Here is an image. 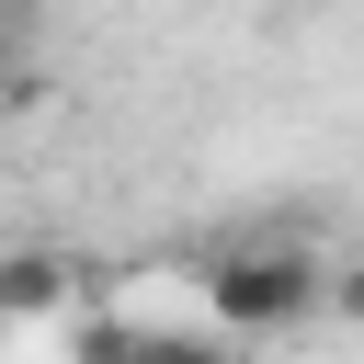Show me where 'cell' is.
I'll use <instances>...</instances> for the list:
<instances>
[{
	"label": "cell",
	"instance_id": "7a4b0ae2",
	"mask_svg": "<svg viewBox=\"0 0 364 364\" xmlns=\"http://www.w3.org/2000/svg\"><path fill=\"white\" fill-rule=\"evenodd\" d=\"M68 296H80V262L57 239H11L0 250V318H57Z\"/></svg>",
	"mask_w": 364,
	"mask_h": 364
},
{
	"label": "cell",
	"instance_id": "277c9868",
	"mask_svg": "<svg viewBox=\"0 0 364 364\" xmlns=\"http://www.w3.org/2000/svg\"><path fill=\"white\" fill-rule=\"evenodd\" d=\"M68 364H136V318H125V307H91V318L68 330Z\"/></svg>",
	"mask_w": 364,
	"mask_h": 364
},
{
	"label": "cell",
	"instance_id": "8992f818",
	"mask_svg": "<svg viewBox=\"0 0 364 364\" xmlns=\"http://www.w3.org/2000/svg\"><path fill=\"white\" fill-rule=\"evenodd\" d=\"M0 68H11V23H0Z\"/></svg>",
	"mask_w": 364,
	"mask_h": 364
},
{
	"label": "cell",
	"instance_id": "6da1fadb",
	"mask_svg": "<svg viewBox=\"0 0 364 364\" xmlns=\"http://www.w3.org/2000/svg\"><path fill=\"white\" fill-rule=\"evenodd\" d=\"M318 284H330V262L307 239H228V250L193 262L205 330H228V341H273V330L318 318Z\"/></svg>",
	"mask_w": 364,
	"mask_h": 364
},
{
	"label": "cell",
	"instance_id": "3957f363",
	"mask_svg": "<svg viewBox=\"0 0 364 364\" xmlns=\"http://www.w3.org/2000/svg\"><path fill=\"white\" fill-rule=\"evenodd\" d=\"M136 364H250V341H228V330H136Z\"/></svg>",
	"mask_w": 364,
	"mask_h": 364
},
{
	"label": "cell",
	"instance_id": "5b68a950",
	"mask_svg": "<svg viewBox=\"0 0 364 364\" xmlns=\"http://www.w3.org/2000/svg\"><path fill=\"white\" fill-rule=\"evenodd\" d=\"M318 307H330V318H353V330H364V250H353V262H330V284H318Z\"/></svg>",
	"mask_w": 364,
	"mask_h": 364
}]
</instances>
